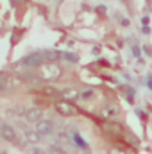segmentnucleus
<instances>
[{"label": "nucleus", "mask_w": 152, "mask_h": 154, "mask_svg": "<svg viewBox=\"0 0 152 154\" xmlns=\"http://www.w3.org/2000/svg\"><path fill=\"white\" fill-rule=\"evenodd\" d=\"M43 57H45V65H47V63H56V61H59L61 54H59L57 50L47 48V50H43Z\"/></svg>", "instance_id": "9b49d317"}, {"label": "nucleus", "mask_w": 152, "mask_h": 154, "mask_svg": "<svg viewBox=\"0 0 152 154\" xmlns=\"http://www.w3.org/2000/svg\"><path fill=\"white\" fill-rule=\"evenodd\" d=\"M34 131L38 133L41 138L43 136H50L54 133V122L52 120H39L38 124H36V129Z\"/></svg>", "instance_id": "0eeeda50"}, {"label": "nucleus", "mask_w": 152, "mask_h": 154, "mask_svg": "<svg viewBox=\"0 0 152 154\" xmlns=\"http://www.w3.org/2000/svg\"><path fill=\"white\" fill-rule=\"evenodd\" d=\"M22 133H23V136H25V140H27L29 143H38L39 140H41V136H39V134L36 133V131H34V129L23 127V129H22Z\"/></svg>", "instance_id": "1a4fd4ad"}, {"label": "nucleus", "mask_w": 152, "mask_h": 154, "mask_svg": "<svg viewBox=\"0 0 152 154\" xmlns=\"http://www.w3.org/2000/svg\"><path fill=\"white\" fill-rule=\"evenodd\" d=\"M31 154H48L45 149H39V147H34V149H31Z\"/></svg>", "instance_id": "a211bd4d"}, {"label": "nucleus", "mask_w": 152, "mask_h": 154, "mask_svg": "<svg viewBox=\"0 0 152 154\" xmlns=\"http://www.w3.org/2000/svg\"><path fill=\"white\" fill-rule=\"evenodd\" d=\"M20 65L27 66V68H39L45 65V57H43V52H31L27 56H23L20 59Z\"/></svg>", "instance_id": "7ed1b4c3"}, {"label": "nucleus", "mask_w": 152, "mask_h": 154, "mask_svg": "<svg viewBox=\"0 0 152 154\" xmlns=\"http://www.w3.org/2000/svg\"><path fill=\"white\" fill-rule=\"evenodd\" d=\"M23 118H25L29 124H38L39 120H43V109L34 108V106L25 108V111H23Z\"/></svg>", "instance_id": "423d86ee"}, {"label": "nucleus", "mask_w": 152, "mask_h": 154, "mask_svg": "<svg viewBox=\"0 0 152 154\" xmlns=\"http://www.w3.org/2000/svg\"><path fill=\"white\" fill-rule=\"evenodd\" d=\"M108 154H125L122 149H116V147H111V149H108Z\"/></svg>", "instance_id": "f3484780"}, {"label": "nucleus", "mask_w": 152, "mask_h": 154, "mask_svg": "<svg viewBox=\"0 0 152 154\" xmlns=\"http://www.w3.org/2000/svg\"><path fill=\"white\" fill-rule=\"evenodd\" d=\"M70 142H72L74 145H77L81 151H88V149H90V145L81 138V134H79V133H70Z\"/></svg>", "instance_id": "9d476101"}, {"label": "nucleus", "mask_w": 152, "mask_h": 154, "mask_svg": "<svg viewBox=\"0 0 152 154\" xmlns=\"http://www.w3.org/2000/svg\"><path fill=\"white\" fill-rule=\"evenodd\" d=\"M125 138H127V142H129V143H132L134 147H138V145H140V140H138V138H136L134 134H127Z\"/></svg>", "instance_id": "4468645a"}, {"label": "nucleus", "mask_w": 152, "mask_h": 154, "mask_svg": "<svg viewBox=\"0 0 152 154\" xmlns=\"http://www.w3.org/2000/svg\"><path fill=\"white\" fill-rule=\"evenodd\" d=\"M93 95H95V93H93V90H90V88H88V90H82V91L79 93V97H81L82 100H88V99H91Z\"/></svg>", "instance_id": "f8f14e48"}, {"label": "nucleus", "mask_w": 152, "mask_h": 154, "mask_svg": "<svg viewBox=\"0 0 152 154\" xmlns=\"http://www.w3.org/2000/svg\"><path fill=\"white\" fill-rule=\"evenodd\" d=\"M61 57H65L66 61H77V56H74V54H70V52H66V54H61Z\"/></svg>", "instance_id": "2eb2a0df"}, {"label": "nucleus", "mask_w": 152, "mask_h": 154, "mask_svg": "<svg viewBox=\"0 0 152 154\" xmlns=\"http://www.w3.org/2000/svg\"><path fill=\"white\" fill-rule=\"evenodd\" d=\"M47 152H48V154H68L66 151H65V149H61L59 145H52V147H50Z\"/></svg>", "instance_id": "ddd939ff"}, {"label": "nucleus", "mask_w": 152, "mask_h": 154, "mask_svg": "<svg viewBox=\"0 0 152 154\" xmlns=\"http://www.w3.org/2000/svg\"><path fill=\"white\" fill-rule=\"evenodd\" d=\"M0 136L2 140L9 142V143H18V133L13 125L5 124V122H0Z\"/></svg>", "instance_id": "39448f33"}, {"label": "nucleus", "mask_w": 152, "mask_h": 154, "mask_svg": "<svg viewBox=\"0 0 152 154\" xmlns=\"http://www.w3.org/2000/svg\"><path fill=\"white\" fill-rule=\"evenodd\" d=\"M41 91H43L45 95H48V97H52V95H56V91H57V90H54V88H43Z\"/></svg>", "instance_id": "dca6fc26"}, {"label": "nucleus", "mask_w": 152, "mask_h": 154, "mask_svg": "<svg viewBox=\"0 0 152 154\" xmlns=\"http://www.w3.org/2000/svg\"><path fill=\"white\" fill-rule=\"evenodd\" d=\"M54 109H56L61 116H75V115H79L77 106H74V102H70V100H57V102L54 104Z\"/></svg>", "instance_id": "20e7f679"}, {"label": "nucleus", "mask_w": 152, "mask_h": 154, "mask_svg": "<svg viewBox=\"0 0 152 154\" xmlns=\"http://www.w3.org/2000/svg\"><path fill=\"white\" fill-rule=\"evenodd\" d=\"M0 154H7V152H0Z\"/></svg>", "instance_id": "6ab92c4d"}, {"label": "nucleus", "mask_w": 152, "mask_h": 154, "mask_svg": "<svg viewBox=\"0 0 152 154\" xmlns=\"http://www.w3.org/2000/svg\"><path fill=\"white\" fill-rule=\"evenodd\" d=\"M118 106L116 104H108V106H104L102 109H100V116L104 118V120H114L116 115H118Z\"/></svg>", "instance_id": "6e6552de"}, {"label": "nucleus", "mask_w": 152, "mask_h": 154, "mask_svg": "<svg viewBox=\"0 0 152 154\" xmlns=\"http://www.w3.org/2000/svg\"><path fill=\"white\" fill-rule=\"evenodd\" d=\"M63 75V70L57 63H47L43 66L38 68V77L47 81V82H54V81H59Z\"/></svg>", "instance_id": "f257e3e1"}, {"label": "nucleus", "mask_w": 152, "mask_h": 154, "mask_svg": "<svg viewBox=\"0 0 152 154\" xmlns=\"http://www.w3.org/2000/svg\"><path fill=\"white\" fill-rule=\"evenodd\" d=\"M102 131H104L106 134L113 136V138H122V136L125 134L123 125H122L120 122H116V120H104V122H102Z\"/></svg>", "instance_id": "f03ea898"}]
</instances>
